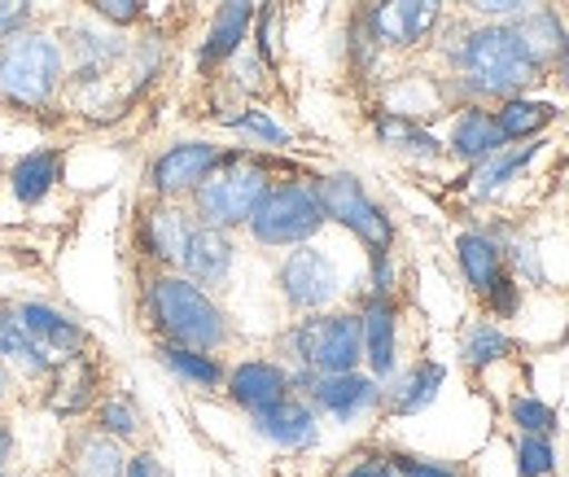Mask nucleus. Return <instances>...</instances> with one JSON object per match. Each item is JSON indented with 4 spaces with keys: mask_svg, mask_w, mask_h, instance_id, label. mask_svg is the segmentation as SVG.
I'll list each match as a JSON object with an SVG mask.
<instances>
[{
    "mask_svg": "<svg viewBox=\"0 0 569 477\" xmlns=\"http://www.w3.org/2000/svg\"><path fill=\"white\" fill-rule=\"evenodd\" d=\"M451 88L465 101H503L521 97L535 79H543V67L521 49L512 22H478L469 27L451 49Z\"/></svg>",
    "mask_w": 569,
    "mask_h": 477,
    "instance_id": "1",
    "label": "nucleus"
},
{
    "mask_svg": "<svg viewBox=\"0 0 569 477\" xmlns=\"http://www.w3.org/2000/svg\"><path fill=\"white\" fill-rule=\"evenodd\" d=\"M141 316L149 334L171 346L223 350L232 341L228 311L211 298V289L193 285L180 272H153L141 289Z\"/></svg>",
    "mask_w": 569,
    "mask_h": 477,
    "instance_id": "2",
    "label": "nucleus"
},
{
    "mask_svg": "<svg viewBox=\"0 0 569 477\" xmlns=\"http://www.w3.org/2000/svg\"><path fill=\"white\" fill-rule=\"evenodd\" d=\"M67 44L44 27H22L0 40V106L49 110L67 88Z\"/></svg>",
    "mask_w": 569,
    "mask_h": 477,
    "instance_id": "3",
    "label": "nucleus"
},
{
    "mask_svg": "<svg viewBox=\"0 0 569 477\" xmlns=\"http://www.w3.org/2000/svg\"><path fill=\"white\" fill-rule=\"evenodd\" d=\"M272 162H263L259 153H246V149H223V158L211 167V176L193 189L189 210L198 223H211V228H246L254 206L263 202V193L272 189Z\"/></svg>",
    "mask_w": 569,
    "mask_h": 477,
    "instance_id": "4",
    "label": "nucleus"
},
{
    "mask_svg": "<svg viewBox=\"0 0 569 477\" xmlns=\"http://www.w3.org/2000/svg\"><path fill=\"white\" fill-rule=\"evenodd\" d=\"M284 355L302 372H351L363 364V338H359V311H307L284 329Z\"/></svg>",
    "mask_w": 569,
    "mask_h": 477,
    "instance_id": "5",
    "label": "nucleus"
},
{
    "mask_svg": "<svg viewBox=\"0 0 569 477\" xmlns=\"http://www.w3.org/2000/svg\"><path fill=\"white\" fill-rule=\"evenodd\" d=\"M325 223H329V215H325L316 180H277L263 193V202L254 206L246 232L263 250H293V246L316 241V232Z\"/></svg>",
    "mask_w": 569,
    "mask_h": 477,
    "instance_id": "6",
    "label": "nucleus"
},
{
    "mask_svg": "<svg viewBox=\"0 0 569 477\" xmlns=\"http://www.w3.org/2000/svg\"><path fill=\"white\" fill-rule=\"evenodd\" d=\"M316 189H320L325 215H329L333 223H342L368 255H390V250H395V223H390L386 206L368 198V189L359 185V176L333 171V176L316 180Z\"/></svg>",
    "mask_w": 569,
    "mask_h": 477,
    "instance_id": "7",
    "label": "nucleus"
},
{
    "mask_svg": "<svg viewBox=\"0 0 569 477\" xmlns=\"http://www.w3.org/2000/svg\"><path fill=\"white\" fill-rule=\"evenodd\" d=\"M277 289L289 302V311H298V316L329 311L333 298L342 294V276L325 250H311V241H307V246H293L284 255V264L277 268Z\"/></svg>",
    "mask_w": 569,
    "mask_h": 477,
    "instance_id": "8",
    "label": "nucleus"
},
{
    "mask_svg": "<svg viewBox=\"0 0 569 477\" xmlns=\"http://www.w3.org/2000/svg\"><path fill=\"white\" fill-rule=\"evenodd\" d=\"M219 158H223V149L211 145V140H180V145L162 149V153L149 162L144 185H149V193L162 198V202H189L193 189L211 176V167Z\"/></svg>",
    "mask_w": 569,
    "mask_h": 477,
    "instance_id": "9",
    "label": "nucleus"
},
{
    "mask_svg": "<svg viewBox=\"0 0 569 477\" xmlns=\"http://www.w3.org/2000/svg\"><path fill=\"white\" fill-rule=\"evenodd\" d=\"M193 210H184L180 202H162L153 198L149 206H141L137 228H132V246L144 264H153L158 272H176L180 268V250L193 232Z\"/></svg>",
    "mask_w": 569,
    "mask_h": 477,
    "instance_id": "10",
    "label": "nucleus"
},
{
    "mask_svg": "<svg viewBox=\"0 0 569 477\" xmlns=\"http://www.w3.org/2000/svg\"><path fill=\"white\" fill-rule=\"evenodd\" d=\"M363 22L381 49H417L442 22V0H368Z\"/></svg>",
    "mask_w": 569,
    "mask_h": 477,
    "instance_id": "11",
    "label": "nucleus"
},
{
    "mask_svg": "<svg viewBox=\"0 0 569 477\" xmlns=\"http://www.w3.org/2000/svg\"><path fill=\"white\" fill-rule=\"evenodd\" d=\"M97 399H101V368L88 350L71 355V359H58L40 381V408L49 416H62V420L88 416Z\"/></svg>",
    "mask_w": 569,
    "mask_h": 477,
    "instance_id": "12",
    "label": "nucleus"
},
{
    "mask_svg": "<svg viewBox=\"0 0 569 477\" xmlns=\"http://www.w3.org/2000/svg\"><path fill=\"white\" fill-rule=\"evenodd\" d=\"M302 395H307V404L316 411H325V416H333V420H356L363 411H372L381 404V381L372 377V372H325V377H311L307 386H302Z\"/></svg>",
    "mask_w": 569,
    "mask_h": 477,
    "instance_id": "13",
    "label": "nucleus"
},
{
    "mask_svg": "<svg viewBox=\"0 0 569 477\" xmlns=\"http://www.w3.org/2000/svg\"><path fill=\"white\" fill-rule=\"evenodd\" d=\"M359 338H363V364L386 386L399 364V307L390 298H363L359 307Z\"/></svg>",
    "mask_w": 569,
    "mask_h": 477,
    "instance_id": "14",
    "label": "nucleus"
},
{
    "mask_svg": "<svg viewBox=\"0 0 569 477\" xmlns=\"http://www.w3.org/2000/svg\"><path fill=\"white\" fill-rule=\"evenodd\" d=\"M232 264H237L232 232L211 228V223H193V232H189V241L180 250V268L176 272L189 276L202 289H219L228 280V272H232Z\"/></svg>",
    "mask_w": 569,
    "mask_h": 477,
    "instance_id": "15",
    "label": "nucleus"
},
{
    "mask_svg": "<svg viewBox=\"0 0 569 477\" xmlns=\"http://www.w3.org/2000/svg\"><path fill=\"white\" fill-rule=\"evenodd\" d=\"M223 390L237 408L254 416V411L272 408L284 395H293V381H289V368L277 359H241L237 368H228Z\"/></svg>",
    "mask_w": 569,
    "mask_h": 477,
    "instance_id": "16",
    "label": "nucleus"
},
{
    "mask_svg": "<svg viewBox=\"0 0 569 477\" xmlns=\"http://www.w3.org/2000/svg\"><path fill=\"white\" fill-rule=\"evenodd\" d=\"M13 311H18V320L31 329V338L53 355V364H58V359H71V355H83V350L92 346L88 329H83L79 320H71L62 307H53V302L27 298V302H13Z\"/></svg>",
    "mask_w": 569,
    "mask_h": 477,
    "instance_id": "17",
    "label": "nucleus"
},
{
    "mask_svg": "<svg viewBox=\"0 0 569 477\" xmlns=\"http://www.w3.org/2000/svg\"><path fill=\"white\" fill-rule=\"evenodd\" d=\"M250 420H254V429L268 443H277L284 451H307L320 438V416H316V408L307 399H298V395H284L272 408L254 411Z\"/></svg>",
    "mask_w": 569,
    "mask_h": 477,
    "instance_id": "18",
    "label": "nucleus"
},
{
    "mask_svg": "<svg viewBox=\"0 0 569 477\" xmlns=\"http://www.w3.org/2000/svg\"><path fill=\"white\" fill-rule=\"evenodd\" d=\"M67 477H123L128 469V447L110 434H101L97 425H79L67 438Z\"/></svg>",
    "mask_w": 569,
    "mask_h": 477,
    "instance_id": "19",
    "label": "nucleus"
},
{
    "mask_svg": "<svg viewBox=\"0 0 569 477\" xmlns=\"http://www.w3.org/2000/svg\"><path fill=\"white\" fill-rule=\"evenodd\" d=\"M250 22H254V0H219L211 31H207L202 53H198V70L211 74L223 62H232L237 49H241V40L250 36Z\"/></svg>",
    "mask_w": 569,
    "mask_h": 477,
    "instance_id": "20",
    "label": "nucleus"
},
{
    "mask_svg": "<svg viewBox=\"0 0 569 477\" xmlns=\"http://www.w3.org/2000/svg\"><path fill=\"white\" fill-rule=\"evenodd\" d=\"M0 359H4V368H9L18 381H36V386H40L44 372L53 368V355L31 338V329L18 320L13 302L0 307Z\"/></svg>",
    "mask_w": 569,
    "mask_h": 477,
    "instance_id": "21",
    "label": "nucleus"
},
{
    "mask_svg": "<svg viewBox=\"0 0 569 477\" xmlns=\"http://www.w3.org/2000/svg\"><path fill=\"white\" fill-rule=\"evenodd\" d=\"M508 140L499 132L496 115L482 106V101H469L456 119H451V137H447V149L460 158V162H482L491 158L496 149H503Z\"/></svg>",
    "mask_w": 569,
    "mask_h": 477,
    "instance_id": "22",
    "label": "nucleus"
},
{
    "mask_svg": "<svg viewBox=\"0 0 569 477\" xmlns=\"http://www.w3.org/2000/svg\"><path fill=\"white\" fill-rule=\"evenodd\" d=\"M442 381H447V368L438 359H421L403 377H395L390 386H381V404H386L390 416H417V411H426L438 399Z\"/></svg>",
    "mask_w": 569,
    "mask_h": 477,
    "instance_id": "23",
    "label": "nucleus"
},
{
    "mask_svg": "<svg viewBox=\"0 0 569 477\" xmlns=\"http://www.w3.org/2000/svg\"><path fill=\"white\" fill-rule=\"evenodd\" d=\"M62 149H31V153H22L13 167H9V193L18 198L22 206H36L44 202L53 189H58V180H62Z\"/></svg>",
    "mask_w": 569,
    "mask_h": 477,
    "instance_id": "24",
    "label": "nucleus"
},
{
    "mask_svg": "<svg viewBox=\"0 0 569 477\" xmlns=\"http://www.w3.org/2000/svg\"><path fill=\"white\" fill-rule=\"evenodd\" d=\"M456 264L460 276L469 280V289L482 298L499 276L508 272V259H503V246H499L491 232H460L456 237Z\"/></svg>",
    "mask_w": 569,
    "mask_h": 477,
    "instance_id": "25",
    "label": "nucleus"
},
{
    "mask_svg": "<svg viewBox=\"0 0 569 477\" xmlns=\"http://www.w3.org/2000/svg\"><path fill=\"white\" fill-rule=\"evenodd\" d=\"M508 22H512L521 49H526L543 70L552 67V58H557L561 44H566V27H561L557 9H548V4H526V9H521L517 18H508Z\"/></svg>",
    "mask_w": 569,
    "mask_h": 477,
    "instance_id": "26",
    "label": "nucleus"
},
{
    "mask_svg": "<svg viewBox=\"0 0 569 477\" xmlns=\"http://www.w3.org/2000/svg\"><path fill=\"white\" fill-rule=\"evenodd\" d=\"M158 364L189 390H219L228 368L214 359V350H193V346H171V341H158Z\"/></svg>",
    "mask_w": 569,
    "mask_h": 477,
    "instance_id": "27",
    "label": "nucleus"
},
{
    "mask_svg": "<svg viewBox=\"0 0 569 477\" xmlns=\"http://www.w3.org/2000/svg\"><path fill=\"white\" fill-rule=\"evenodd\" d=\"M539 149H543L539 140H521V145H503V149H496L491 158L473 162L469 193H473V198H491V193H499V189H503L512 176H521V171L530 167V158H535Z\"/></svg>",
    "mask_w": 569,
    "mask_h": 477,
    "instance_id": "28",
    "label": "nucleus"
},
{
    "mask_svg": "<svg viewBox=\"0 0 569 477\" xmlns=\"http://www.w3.org/2000/svg\"><path fill=\"white\" fill-rule=\"evenodd\" d=\"M377 140L395 153H408V158H438L447 145L433 137L429 128H421L412 115H399V110H381L377 123H372Z\"/></svg>",
    "mask_w": 569,
    "mask_h": 477,
    "instance_id": "29",
    "label": "nucleus"
},
{
    "mask_svg": "<svg viewBox=\"0 0 569 477\" xmlns=\"http://www.w3.org/2000/svg\"><path fill=\"white\" fill-rule=\"evenodd\" d=\"M499 123L503 140H535L552 119H557V106L552 101H530V97H503L499 110H491Z\"/></svg>",
    "mask_w": 569,
    "mask_h": 477,
    "instance_id": "30",
    "label": "nucleus"
},
{
    "mask_svg": "<svg viewBox=\"0 0 569 477\" xmlns=\"http://www.w3.org/2000/svg\"><path fill=\"white\" fill-rule=\"evenodd\" d=\"M92 425L101 429V434H110V438H119L123 447H132L137 438L144 434V416L137 408V399L132 395H123V390H110V395H101L97 404H92Z\"/></svg>",
    "mask_w": 569,
    "mask_h": 477,
    "instance_id": "31",
    "label": "nucleus"
},
{
    "mask_svg": "<svg viewBox=\"0 0 569 477\" xmlns=\"http://www.w3.org/2000/svg\"><path fill=\"white\" fill-rule=\"evenodd\" d=\"M503 355H512V338H508L499 325H491V320H473V325L465 329V338H460V359H465V368L482 372V368L499 364Z\"/></svg>",
    "mask_w": 569,
    "mask_h": 477,
    "instance_id": "32",
    "label": "nucleus"
},
{
    "mask_svg": "<svg viewBox=\"0 0 569 477\" xmlns=\"http://www.w3.org/2000/svg\"><path fill=\"white\" fill-rule=\"evenodd\" d=\"M517 474L521 477H548L557 469V451H552V438L548 434H517Z\"/></svg>",
    "mask_w": 569,
    "mask_h": 477,
    "instance_id": "33",
    "label": "nucleus"
},
{
    "mask_svg": "<svg viewBox=\"0 0 569 477\" xmlns=\"http://www.w3.org/2000/svg\"><path fill=\"white\" fill-rule=\"evenodd\" d=\"M219 123H223V128H232V132H246V137L263 140V145H272V149L289 145V132H284V128L272 119V115H268V110H241V115H223Z\"/></svg>",
    "mask_w": 569,
    "mask_h": 477,
    "instance_id": "34",
    "label": "nucleus"
},
{
    "mask_svg": "<svg viewBox=\"0 0 569 477\" xmlns=\"http://www.w3.org/2000/svg\"><path fill=\"white\" fill-rule=\"evenodd\" d=\"M512 425H517V434H557V411L548 408V404H539V399H512Z\"/></svg>",
    "mask_w": 569,
    "mask_h": 477,
    "instance_id": "35",
    "label": "nucleus"
},
{
    "mask_svg": "<svg viewBox=\"0 0 569 477\" xmlns=\"http://www.w3.org/2000/svg\"><path fill=\"white\" fill-rule=\"evenodd\" d=\"M395 465L399 477H465L460 465H447V460H429V456H417V451H390L386 456Z\"/></svg>",
    "mask_w": 569,
    "mask_h": 477,
    "instance_id": "36",
    "label": "nucleus"
},
{
    "mask_svg": "<svg viewBox=\"0 0 569 477\" xmlns=\"http://www.w3.org/2000/svg\"><path fill=\"white\" fill-rule=\"evenodd\" d=\"M482 302H487V311H491L496 320H508V316H517V307H521V280H517L512 272H503L496 285L482 294Z\"/></svg>",
    "mask_w": 569,
    "mask_h": 477,
    "instance_id": "37",
    "label": "nucleus"
},
{
    "mask_svg": "<svg viewBox=\"0 0 569 477\" xmlns=\"http://www.w3.org/2000/svg\"><path fill=\"white\" fill-rule=\"evenodd\" d=\"M106 27H137L144 18V0H83Z\"/></svg>",
    "mask_w": 569,
    "mask_h": 477,
    "instance_id": "38",
    "label": "nucleus"
},
{
    "mask_svg": "<svg viewBox=\"0 0 569 477\" xmlns=\"http://www.w3.org/2000/svg\"><path fill=\"white\" fill-rule=\"evenodd\" d=\"M254 36H259V58H263V62H277V53H281V40H277V36H281L277 0H272V4L259 13V31H254Z\"/></svg>",
    "mask_w": 569,
    "mask_h": 477,
    "instance_id": "39",
    "label": "nucleus"
},
{
    "mask_svg": "<svg viewBox=\"0 0 569 477\" xmlns=\"http://www.w3.org/2000/svg\"><path fill=\"white\" fill-rule=\"evenodd\" d=\"M473 18H482V22H508V18H517L530 0H460Z\"/></svg>",
    "mask_w": 569,
    "mask_h": 477,
    "instance_id": "40",
    "label": "nucleus"
},
{
    "mask_svg": "<svg viewBox=\"0 0 569 477\" xmlns=\"http://www.w3.org/2000/svg\"><path fill=\"white\" fill-rule=\"evenodd\" d=\"M395 294V264L390 255H368V298H390Z\"/></svg>",
    "mask_w": 569,
    "mask_h": 477,
    "instance_id": "41",
    "label": "nucleus"
},
{
    "mask_svg": "<svg viewBox=\"0 0 569 477\" xmlns=\"http://www.w3.org/2000/svg\"><path fill=\"white\" fill-rule=\"evenodd\" d=\"M31 13H36V0H0V40L31 27Z\"/></svg>",
    "mask_w": 569,
    "mask_h": 477,
    "instance_id": "42",
    "label": "nucleus"
},
{
    "mask_svg": "<svg viewBox=\"0 0 569 477\" xmlns=\"http://www.w3.org/2000/svg\"><path fill=\"white\" fill-rule=\"evenodd\" d=\"M123 477H167V469L158 465V456H153V451H137V456H128Z\"/></svg>",
    "mask_w": 569,
    "mask_h": 477,
    "instance_id": "43",
    "label": "nucleus"
},
{
    "mask_svg": "<svg viewBox=\"0 0 569 477\" xmlns=\"http://www.w3.org/2000/svg\"><path fill=\"white\" fill-rule=\"evenodd\" d=\"M342 477H399L395 474V465L386 460V456H368V460H359V465H351Z\"/></svg>",
    "mask_w": 569,
    "mask_h": 477,
    "instance_id": "44",
    "label": "nucleus"
},
{
    "mask_svg": "<svg viewBox=\"0 0 569 477\" xmlns=\"http://www.w3.org/2000/svg\"><path fill=\"white\" fill-rule=\"evenodd\" d=\"M13 429H9V420L0 416V469H9V460H13Z\"/></svg>",
    "mask_w": 569,
    "mask_h": 477,
    "instance_id": "45",
    "label": "nucleus"
},
{
    "mask_svg": "<svg viewBox=\"0 0 569 477\" xmlns=\"http://www.w3.org/2000/svg\"><path fill=\"white\" fill-rule=\"evenodd\" d=\"M552 67H557V79H561V88L569 92V36H566V44H561V53L552 58Z\"/></svg>",
    "mask_w": 569,
    "mask_h": 477,
    "instance_id": "46",
    "label": "nucleus"
},
{
    "mask_svg": "<svg viewBox=\"0 0 569 477\" xmlns=\"http://www.w3.org/2000/svg\"><path fill=\"white\" fill-rule=\"evenodd\" d=\"M9 386H13V372L4 368V359H0V404L9 399Z\"/></svg>",
    "mask_w": 569,
    "mask_h": 477,
    "instance_id": "47",
    "label": "nucleus"
},
{
    "mask_svg": "<svg viewBox=\"0 0 569 477\" xmlns=\"http://www.w3.org/2000/svg\"><path fill=\"white\" fill-rule=\"evenodd\" d=\"M22 477H40V474H22Z\"/></svg>",
    "mask_w": 569,
    "mask_h": 477,
    "instance_id": "48",
    "label": "nucleus"
},
{
    "mask_svg": "<svg viewBox=\"0 0 569 477\" xmlns=\"http://www.w3.org/2000/svg\"><path fill=\"white\" fill-rule=\"evenodd\" d=\"M0 477H9V474H4V469H0Z\"/></svg>",
    "mask_w": 569,
    "mask_h": 477,
    "instance_id": "49",
    "label": "nucleus"
}]
</instances>
